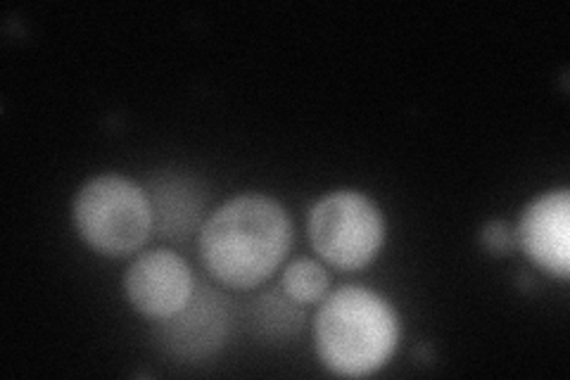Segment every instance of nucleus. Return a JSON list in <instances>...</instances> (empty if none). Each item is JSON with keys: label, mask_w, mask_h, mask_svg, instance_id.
I'll list each match as a JSON object with an SVG mask.
<instances>
[{"label": "nucleus", "mask_w": 570, "mask_h": 380, "mask_svg": "<svg viewBox=\"0 0 570 380\" xmlns=\"http://www.w3.org/2000/svg\"><path fill=\"white\" fill-rule=\"evenodd\" d=\"M293 243L291 216L266 195H238L200 228V257L222 285L253 291L269 279Z\"/></svg>", "instance_id": "f257e3e1"}, {"label": "nucleus", "mask_w": 570, "mask_h": 380, "mask_svg": "<svg viewBox=\"0 0 570 380\" xmlns=\"http://www.w3.org/2000/svg\"><path fill=\"white\" fill-rule=\"evenodd\" d=\"M316 354L328 371L362 378L387 364L400 342V316L392 304L362 285H343L318 306Z\"/></svg>", "instance_id": "f03ea898"}, {"label": "nucleus", "mask_w": 570, "mask_h": 380, "mask_svg": "<svg viewBox=\"0 0 570 380\" xmlns=\"http://www.w3.org/2000/svg\"><path fill=\"white\" fill-rule=\"evenodd\" d=\"M71 220L83 243L107 257L138 250L155 224L146 191L119 174H102L81 186Z\"/></svg>", "instance_id": "7ed1b4c3"}, {"label": "nucleus", "mask_w": 570, "mask_h": 380, "mask_svg": "<svg viewBox=\"0 0 570 380\" xmlns=\"http://www.w3.org/2000/svg\"><path fill=\"white\" fill-rule=\"evenodd\" d=\"M309 241L326 264L356 271L379 255L385 243V220L379 205L356 191H335L312 207Z\"/></svg>", "instance_id": "20e7f679"}, {"label": "nucleus", "mask_w": 570, "mask_h": 380, "mask_svg": "<svg viewBox=\"0 0 570 380\" xmlns=\"http://www.w3.org/2000/svg\"><path fill=\"white\" fill-rule=\"evenodd\" d=\"M124 291L136 312L163 321L178 314L195 293L188 262L171 250H150L140 255L124 276Z\"/></svg>", "instance_id": "39448f33"}, {"label": "nucleus", "mask_w": 570, "mask_h": 380, "mask_svg": "<svg viewBox=\"0 0 570 380\" xmlns=\"http://www.w3.org/2000/svg\"><path fill=\"white\" fill-rule=\"evenodd\" d=\"M515 241L544 274L561 281L570 274V195L566 188L532 201L515 228Z\"/></svg>", "instance_id": "423d86ee"}, {"label": "nucleus", "mask_w": 570, "mask_h": 380, "mask_svg": "<svg viewBox=\"0 0 570 380\" xmlns=\"http://www.w3.org/2000/svg\"><path fill=\"white\" fill-rule=\"evenodd\" d=\"M228 325V302L209 285H195V293L184 310L159 321V340L176 357L203 359L224 345Z\"/></svg>", "instance_id": "0eeeda50"}, {"label": "nucleus", "mask_w": 570, "mask_h": 380, "mask_svg": "<svg viewBox=\"0 0 570 380\" xmlns=\"http://www.w3.org/2000/svg\"><path fill=\"white\" fill-rule=\"evenodd\" d=\"M153 222L171 241H186L198 228L205 197L193 188V181L181 176L157 178L150 191Z\"/></svg>", "instance_id": "6e6552de"}, {"label": "nucleus", "mask_w": 570, "mask_h": 380, "mask_svg": "<svg viewBox=\"0 0 570 380\" xmlns=\"http://www.w3.org/2000/svg\"><path fill=\"white\" fill-rule=\"evenodd\" d=\"M283 293L297 304H314L328 293V274L318 262L295 260L283 274Z\"/></svg>", "instance_id": "1a4fd4ad"}, {"label": "nucleus", "mask_w": 570, "mask_h": 380, "mask_svg": "<svg viewBox=\"0 0 570 380\" xmlns=\"http://www.w3.org/2000/svg\"><path fill=\"white\" fill-rule=\"evenodd\" d=\"M480 241L492 255H509L515 247V228H511L507 222H490L480 233Z\"/></svg>", "instance_id": "9d476101"}]
</instances>
